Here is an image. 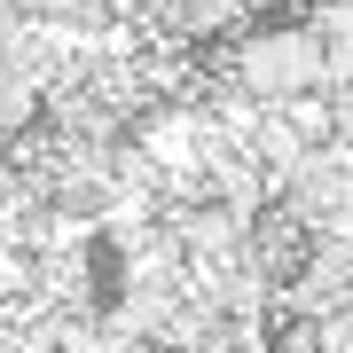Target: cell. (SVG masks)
I'll use <instances>...</instances> for the list:
<instances>
[{"instance_id": "obj_1", "label": "cell", "mask_w": 353, "mask_h": 353, "mask_svg": "<svg viewBox=\"0 0 353 353\" xmlns=\"http://www.w3.org/2000/svg\"><path fill=\"white\" fill-rule=\"evenodd\" d=\"M330 63H322V39L314 24H283V32H252L220 55V94L243 102V110H267V102H299L322 94Z\"/></svg>"}]
</instances>
